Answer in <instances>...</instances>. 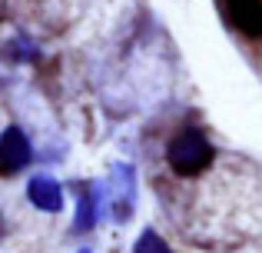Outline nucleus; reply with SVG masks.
Wrapping results in <instances>:
<instances>
[{"mask_svg": "<svg viewBox=\"0 0 262 253\" xmlns=\"http://www.w3.org/2000/svg\"><path fill=\"white\" fill-rule=\"evenodd\" d=\"M166 160L179 177H189V173H199V170H206L212 163V147L199 130H183V133L169 143Z\"/></svg>", "mask_w": 262, "mask_h": 253, "instance_id": "1", "label": "nucleus"}, {"mask_svg": "<svg viewBox=\"0 0 262 253\" xmlns=\"http://www.w3.org/2000/svg\"><path fill=\"white\" fill-rule=\"evenodd\" d=\"M30 140L24 137V130L17 127H7L4 137H0V163H4L7 173H17L20 167L30 163Z\"/></svg>", "mask_w": 262, "mask_h": 253, "instance_id": "2", "label": "nucleus"}, {"mask_svg": "<svg viewBox=\"0 0 262 253\" xmlns=\"http://www.w3.org/2000/svg\"><path fill=\"white\" fill-rule=\"evenodd\" d=\"M226 10L246 37H262V0H226Z\"/></svg>", "mask_w": 262, "mask_h": 253, "instance_id": "3", "label": "nucleus"}, {"mask_svg": "<svg viewBox=\"0 0 262 253\" xmlns=\"http://www.w3.org/2000/svg\"><path fill=\"white\" fill-rule=\"evenodd\" d=\"M30 200L37 203L40 210H60L63 197H60V187H57L53 180H47V177H37V180H30Z\"/></svg>", "mask_w": 262, "mask_h": 253, "instance_id": "4", "label": "nucleus"}, {"mask_svg": "<svg viewBox=\"0 0 262 253\" xmlns=\"http://www.w3.org/2000/svg\"><path fill=\"white\" fill-rule=\"evenodd\" d=\"M136 253H169V247H166V240H160V233L146 230V233L136 240Z\"/></svg>", "mask_w": 262, "mask_h": 253, "instance_id": "5", "label": "nucleus"}, {"mask_svg": "<svg viewBox=\"0 0 262 253\" xmlns=\"http://www.w3.org/2000/svg\"><path fill=\"white\" fill-rule=\"evenodd\" d=\"M93 227V200L83 197L80 200V210H77V230H90Z\"/></svg>", "mask_w": 262, "mask_h": 253, "instance_id": "6", "label": "nucleus"}]
</instances>
